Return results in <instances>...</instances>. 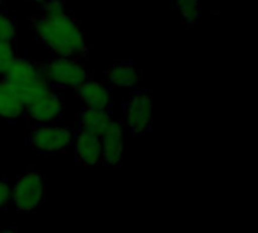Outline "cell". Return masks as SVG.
Instances as JSON below:
<instances>
[{
	"label": "cell",
	"instance_id": "obj_1",
	"mask_svg": "<svg viewBox=\"0 0 258 233\" xmlns=\"http://www.w3.org/2000/svg\"><path fill=\"white\" fill-rule=\"evenodd\" d=\"M41 12L32 17L38 41L54 56L82 59L89 53L83 29L67 11L63 0H44Z\"/></svg>",
	"mask_w": 258,
	"mask_h": 233
},
{
	"label": "cell",
	"instance_id": "obj_2",
	"mask_svg": "<svg viewBox=\"0 0 258 233\" xmlns=\"http://www.w3.org/2000/svg\"><path fill=\"white\" fill-rule=\"evenodd\" d=\"M2 77L20 97L23 105H26L29 100L50 86V83L41 76L38 65L30 62L23 55H17V58Z\"/></svg>",
	"mask_w": 258,
	"mask_h": 233
},
{
	"label": "cell",
	"instance_id": "obj_3",
	"mask_svg": "<svg viewBox=\"0 0 258 233\" xmlns=\"http://www.w3.org/2000/svg\"><path fill=\"white\" fill-rule=\"evenodd\" d=\"M41 76L56 89L59 88H76L91 74L85 65L76 58L54 56L38 64Z\"/></svg>",
	"mask_w": 258,
	"mask_h": 233
},
{
	"label": "cell",
	"instance_id": "obj_4",
	"mask_svg": "<svg viewBox=\"0 0 258 233\" xmlns=\"http://www.w3.org/2000/svg\"><path fill=\"white\" fill-rule=\"evenodd\" d=\"M77 127L56 126L50 123L36 124L29 136V144L42 155H57L73 144Z\"/></svg>",
	"mask_w": 258,
	"mask_h": 233
},
{
	"label": "cell",
	"instance_id": "obj_5",
	"mask_svg": "<svg viewBox=\"0 0 258 233\" xmlns=\"http://www.w3.org/2000/svg\"><path fill=\"white\" fill-rule=\"evenodd\" d=\"M124 123L133 135L145 136L153 129V97L145 88H136L124 103Z\"/></svg>",
	"mask_w": 258,
	"mask_h": 233
},
{
	"label": "cell",
	"instance_id": "obj_6",
	"mask_svg": "<svg viewBox=\"0 0 258 233\" xmlns=\"http://www.w3.org/2000/svg\"><path fill=\"white\" fill-rule=\"evenodd\" d=\"M45 199V182L39 171L27 170L23 173L12 188V202L18 212H35Z\"/></svg>",
	"mask_w": 258,
	"mask_h": 233
},
{
	"label": "cell",
	"instance_id": "obj_7",
	"mask_svg": "<svg viewBox=\"0 0 258 233\" xmlns=\"http://www.w3.org/2000/svg\"><path fill=\"white\" fill-rule=\"evenodd\" d=\"M63 114V96L48 86L24 105V115L36 124L53 123Z\"/></svg>",
	"mask_w": 258,
	"mask_h": 233
},
{
	"label": "cell",
	"instance_id": "obj_8",
	"mask_svg": "<svg viewBox=\"0 0 258 233\" xmlns=\"http://www.w3.org/2000/svg\"><path fill=\"white\" fill-rule=\"evenodd\" d=\"M104 83L109 89L130 88L136 89L142 85V71L133 62H116L104 71Z\"/></svg>",
	"mask_w": 258,
	"mask_h": 233
},
{
	"label": "cell",
	"instance_id": "obj_9",
	"mask_svg": "<svg viewBox=\"0 0 258 233\" xmlns=\"http://www.w3.org/2000/svg\"><path fill=\"white\" fill-rule=\"evenodd\" d=\"M74 89H76V99L80 100L83 106L100 108V109L112 108L113 99L110 89L106 86L104 82H100L89 76Z\"/></svg>",
	"mask_w": 258,
	"mask_h": 233
},
{
	"label": "cell",
	"instance_id": "obj_10",
	"mask_svg": "<svg viewBox=\"0 0 258 233\" xmlns=\"http://www.w3.org/2000/svg\"><path fill=\"white\" fill-rule=\"evenodd\" d=\"M71 146L74 149V156L77 162L85 165L101 164V143L98 135L83 129H77Z\"/></svg>",
	"mask_w": 258,
	"mask_h": 233
},
{
	"label": "cell",
	"instance_id": "obj_11",
	"mask_svg": "<svg viewBox=\"0 0 258 233\" xmlns=\"http://www.w3.org/2000/svg\"><path fill=\"white\" fill-rule=\"evenodd\" d=\"M122 127L113 120L109 127L100 136L101 143V164H119L124 156V139H122Z\"/></svg>",
	"mask_w": 258,
	"mask_h": 233
},
{
	"label": "cell",
	"instance_id": "obj_12",
	"mask_svg": "<svg viewBox=\"0 0 258 233\" xmlns=\"http://www.w3.org/2000/svg\"><path fill=\"white\" fill-rule=\"evenodd\" d=\"M76 118H77V129L92 132L98 136H101L103 132L109 127V124L115 120L112 108L100 109V108H89V106L77 108Z\"/></svg>",
	"mask_w": 258,
	"mask_h": 233
},
{
	"label": "cell",
	"instance_id": "obj_13",
	"mask_svg": "<svg viewBox=\"0 0 258 233\" xmlns=\"http://www.w3.org/2000/svg\"><path fill=\"white\" fill-rule=\"evenodd\" d=\"M21 115H24L23 102L0 76V118L15 121Z\"/></svg>",
	"mask_w": 258,
	"mask_h": 233
},
{
	"label": "cell",
	"instance_id": "obj_14",
	"mask_svg": "<svg viewBox=\"0 0 258 233\" xmlns=\"http://www.w3.org/2000/svg\"><path fill=\"white\" fill-rule=\"evenodd\" d=\"M174 6L184 24H195L201 18V0H174Z\"/></svg>",
	"mask_w": 258,
	"mask_h": 233
},
{
	"label": "cell",
	"instance_id": "obj_15",
	"mask_svg": "<svg viewBox=\"0 0 258 233\" xmlns=\"http://www.w3.org/2000/svg\"><path fill=\"white\" fill-rule=\"evenodd\" d=\"M0 39H6L14 42L15 41V23L14 17L0 6Z\"/></svg>",
	"mask_w": 258,
	"mask_h": 233
},
{
	"label": "cell",
	"instance_id": "obj_16",
	"mask_svg": "<svg viewBox=\"0 0 258 233\" xmlns=\"http://www.w3.org/2000/svg\"><path fill=\"white\" fill-rule=\"evenodd\" d=\"M15 58H17V52L14 49V42L0 39V76L6 73V70L11 67Z\"/></svg>",
	"mask_w": 258,
	"mask_h": 233
},
{
	"label": "cell",
	"instance_id": "obj_17",
	"mask_svg": "<svg viewBox=\"0 0 258 233\" xmlns=\"http://www.w3.org/2000/svg\"><path fill=\"white\" fill-rule=\"evenodd\" d=\"M12 199V188L6 177L0 176V212L5 211Z\"/></svg>",
	"mask_w": 258,
	"mask_h": 233
},
{
	"label": "cell",
	"instance_id": "obj_18",
	"mask_svg": "<svg viewBox=\"0 0 258 233\" xmlns=\"http://www.w3.org/2000/svg\"><path fill=\"white\" fill-rule=\"evenodd\" d=\"M30 2H32V3H36V5H41L44 0H30Z\"/></svg>",
	"mask_w": 258,
	"mask_h": 233
},
{
	"label": "cell",
	"instance_id": "obj_19",
	"mask_svg": "<svg viewBox=\"0 0 258 233\" xmlns=\"http://www.w3.org/2000/svg\"><path fill=\"white\" fill-rule=\"evenodd\" d=\"M3 3H5V2H3V0H0V6H3Z\"/></svg>",
	"mask_w": 258,
	"mask_h": 233
}]
</instances>
